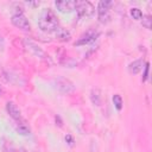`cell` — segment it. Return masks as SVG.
<instances>
[{
    "label": "cell",
    "mask_w": 152,
    "mask_h": 152,
    "mask_svg": "<svg viewBox=\"0 0 152 152\" xmlns=\"http://www.w3.org/2000/svg\"><path fill=\"white\" fill-rule=\"evenodd\" d=\"M11 21H12V24L15 27H18L20 30L30 31V28H31V24H30L28 19L23 13H15V14H13L12 18H11Z\"/></svg>",
    "instance_id": "cell-4"
},
{
    "label": "cell",
    "mask_w": 152,
    "mask_h": 152,
    "mask_svg": "<svg viewBox=\"0 0 152 152\" xmlns=\"http://www.w3.org/2000/svg\"><path fill=\"white\" fill-rule=\"evenodd\" d=\"M99 36V32H94V31H88L86 34H83L77 42H75V45L76 46H80V45H86L90 42H93L96 37Z\"/></svg>",
    "instance_id": "cell-7"
},
{
    "label": "cell",
    "mask_w": 152,
    "mask_h": 152,
    "mask_svg": "<svg viewBox=\"0 0 152 152\" xmlns=\"http://www.w3.org/2000/svg\"><path fill=\"white\" fill-rule=\"evenodd\" d=\"M75 10L80 18H89L94 13V6L89 1H77Z\"/></svg>",
    "instance_id": "cell-2"
},
{
    "label": "cell",
    "mask_w": 152,
    "mask_h": 152,
    "mask_svg": "<svg viewBox=\"0 0 152 152\" xmlns=\"http://www.w3.org/2000/svg\"><path fill=\"white\" fill-rule=\"evenodd\" d=\"M7 152H21V151H18V150H11V151H7Z\"/></svg>",
    "instance_id": "cell-17"
},
{
    "label": "cell",
    "mask_w": 152,
    "mask_h": 152,
    "mask_svg": "<svg viewBox=\"0 0 152 152\" xmlns=\"http://www.w3.org/2000/svg\"><path fill=\"white\" fill-rule=\"evenodd\" d=\"M113 5L112 1H100L97 6V17L101 23H107L110 18L109 7Z\"/></svg>",
    "instance_id": "cell-3"
},
{
    "label": "cell",
    "mask_w": 152,
    "mask_h": 152,
    "mask_svg": "<svg viewBox=\"0 0 152 152\" xmlns=\"http://www.w3.org/2000/svg\"><path fill=\"white\" fill-rule=\"evenodd\" d=\"M129 13H131L132 18H133V19H135V20H140V19L142 18V12H141L139 8H137V7L131 8Z\"/></svg>",
    "instance_id": "cell-11"
},
{
    "label": "cell",
    "mask_w": 152,
    "mask_h": 152,
    "mask_svg": "<svg viewBox=\"0 0 152 152\" xmlns=\"http://www.w3.org/2000/svg\"><path fill=\"white\" fill-rule=\"evenodd\" d=\"M141 19H142V26H145L146 28L150 30V28H151V20H152L151 17H150V15H145V17L142 15Z\"/></svg>",
    "instance_id": "cell-13"
},
{
    "label": "cell",
    "mask_w": 152,
    "mask_h": 152,
    "mask_svg": "<svg viewBox=\"0 0 152 152\" xmlns=\"http://www.w3.org/2000/svg\"><path fill=\"white\" fill-rule=\"evenodd\" d=\"M56 7L58 8V11L65 13V12H71L76 8L77 1L76 0H63V1H56L55 2Z\"/></svg>",
    "instance_id": "cell-6"
},
{
    "label": "cell",
    "mask_w": 152,
    "mask_h": 152,
    "mask_svg": "<svg viewBox=\"0 0 152 152\" xmlns=\"http://www.w3.org/2000/svg\"><path fill=\"white\" fill-rule=\"evenodd\" d=\"M113 103H114V107H115L118 110H121V109H122L124 102H122V97H121L119 94H115V95L113 96Z\"/></svg>",
    "instance_id": "cell-10"
},
{
    "label": "cell",
    "mask_w": 152,
    "mask_h": 152,
    "mask_svg": "<svg viewBox=\"0 0 152 152\" xmlns=\"http://www.w3.org/2000/svg\"><path fill=\"white\" fill-rule=\"evenodd\" d=\"M141 69H142V62H141L140 59L134 61L133 63H131V64L128 65V70H129L131 74H138Z\"/></svg>",
    "instance_id": "cell-9"
},
{
    "label": "cell",
    "mask_w": 152,
    "mask_h": 152,
    "mask_svg": "<svg viewBox=\"0 0 152 152\" xmlns=\"http://www.w3.org/2000/svg\"><path fill=\"white\" fill-rule=\"evenodd\" d=\"M2 45H4V39H2V37L0 36V46L2 48Z\"/></svg>",
    "instance_id": "cell-16"
},
{
    "label": "cell",
    "mask_w": 152,
    "mask_h": 152,
    "mask_svg": "<svg viewBox=\"0 0 152 152\" xmlns=\"http://www.w3.org/2000/svg\"><path fill=\"white\" fill-rule=\"evenodd\" d=\"M6 110H7V113L10 114V116H11L13 120H15L18 124H19V122H20V124H24V122H25L24 119H23V116H21L20 109L18 108V106H17L14 102L8 101V102L6 103Z\"/></svg>",
    "instance_id": "cell-5"
},
{
    "label": "cell",
    "mask_w": 152,
    "mask_h": 152,
    "mask_svg": "<svg viewBox=\"0 0 152 152\" xmlns=\"http://www.w3.org/2000/svg\"><path fill=\"white\" fill-rule=\"evenodd\" d=\"M2 95V88H1V86H0V96Z\"/></svg>",
    "instance_id": "cell-18"
},
{
    "label": "cell",
    "mask_w": 152,
    "mask_h": 152,
    "mask_svg": "<svg viewBox=\"0 0 152 152\" xmlns=\"http://www.w3.org/2000/svg\"><path fill=\"white\" fill-rule=\"evenodd\" d=\"M148 69H150V64H148V63H146V64H145V72H144L142 81H145V80L147 78V76H148Z\"/></svg>",
    "instance_id": "cell-14"
},
{
    "label": "cell",
    "mask_w": 152,
    "mask_h": 152,
    "mask_svg": "<svg viewBox=\"0 0 152 152\" xmlns=\"http://www.w3.org/2000/svg\"><path fill=\"white\" fill-rule=\"evenodd\" d=\"M65 140H69V141H70V142H69L70 145H72V142H74V140H72L71 135H66V137H65Z\"/></svg>",
    "instance_id": "cell-15"
},
{
    "label": "cell",
    "mask_w": 152,
    "mask_h": 152,
    "mask_svg": "<svg viewBox=\"0 0 152 152\" xmlns=\"http://www.w3.org/2000/svg\"><path fill=\"white\" fill-rule=\"evenodd\" d=\"M17 131H18L19 134H23V135H27V134H30V128L25 125V122H24V124H19Z\"/></svg>",
    "instance_id": "cell-12"
},
{
    "label": "cell",
    "mask_w": 152,
    "mask_h": 152,
    "mask_svg": "<svg viewBox=\"0 0 152 152\" xmlns=\"http://www.w3.org/2000/svg\"><path fill=\"white\" fill-rule=\"evenodd\" d=\"M55 33H56L57 39H59V40L66 42V40H69V39H70V32H69L68 30H65V28L61 27V26H58V27L56 28Z\"/></svg>",
    "instance_id": "cell-8"
},
{
    "label": "cell",
    "mask_w": 152,
    "mask_h": 152,
    "mask_svg": "<svg viewBox=\"0 0 152 152\" xmlns=\"http://www.w3.org/2000/svg\"><path fill=\"white\" fill-rule=\"evenodd\" d=\"M38 25L39 28L44 32H55L56 28L59 26V23L56 13L51 8H45L39 15Z\"/></svg>",
    "instance_id": "cell-1"
}]
</instances>
